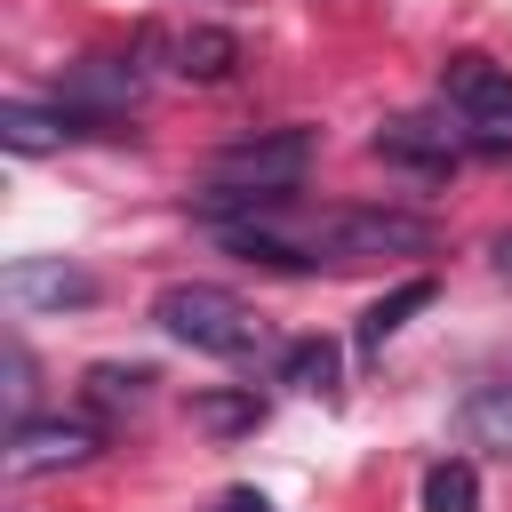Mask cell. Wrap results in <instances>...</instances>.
<instances>
[{
  "instance_id": "obj_2",
  "label": "cell",
  "mask_w": 512,
  "mask_h": 512,
  "mask_svg": "<svg viewBox=\"0 0 512 512\" xmlns=\"http://www.w3.org/2000/svg\"><path fill=\"white\" fill-rule=\"evenodd\" d=\"M152 320H160L176 344L216 352V360H248V352L264 344V320H256L232 288H216V280H168V288L152 296Z\"/></svg>"
},
{
  "instance_id": "obj_9",
  "label": "cell",
  "mask_w": 512,
  "mask_h": 512,
  "mask_svg": "<svg viewBox=\"0 0 512 512\" xmlns=\"http://www.w3.org/2000/svg\"><path fill=\"white\" fill-rule=\"evenodd\" d=\"M168 48V64L184 72V80H232L240 72V32H224V24H184L176 40H160Z\"/></svg>"
},
{
  "instance_id": "obj_14",
  "label": "cell",
  "mask_w": 512,
  "mask_h": 512,
  "mask_svg": "<svg viewBox=\"0 0 512 512\" xmlns=\"http://www.w3.org/2000/svg\"><path fill=\"white\" fill-rule=\"evenodd\" d=\"M192 424L216 432V440H232V432H256V424H264V400H256V392H200V400H192Z\"/></svg>"
},
{
  "instance_id": "obj_10",
  "label": "cell",
  "mask_w": 512,
  "mask_h": 512,
  "mask_svg": "<svg viewBox=\"0 0 512 512\" xmlns=\"http://www.w3.org/2000/svg\"><path fill=\"white\" fill-rule=\"evenodd\" d=\"M432 296H440V288H432V272H416V280H400V288H384V296H376V304L360 312V352L376 360V352H384V344H392V336L408 328V312H424Z\"/></svg>"
},
{
  "instance_id": "obj_15",
  "label": "cell",
  "mask_w": 512,
  "mask_h": 512,
  "mask_svg": "<svg viewBox=\"0 0 512 512\" xmlns=\"http://www.w3.org/2000/svg\"><path fill=\"white\" fill-rule=\"evenodd\" d=\"M424 512H480V472L464 456H440L424 472Z\"/></svg>"
},
{
  "instance_id": "obj_11",
  "label": "cell",
  "mask_w": 512,
  "mask_h": 512,
  "mask_svg": "<svg viewBox=\"0 0 512 512\" xmlns=\"http://www.w3.org/2000/svg\"><path fill=\"white\" fill-rule=\"evenodd\" d=\"M152 384H160V376H152L144 360H96L80 392H88V408H144Z\"/></svg>"
},
{
  "instance_id": "obj_16",
  "label": "cell",
  "mask_w": 512,
  "mask_h": 512,
  "mask_svg": "<svg viewBox=\"0 0 512 512\" xmlns=\"http://www.w3.org/2000/svg\"><path fill=\"white\" fill-rule=\"evenodd\" d=\"M216 512H272V504H264V496H256V488H232V496H224V504H216Z\"/></svg>"
},
{
  "instance_id": "obj_13",
  "label": "cell",
  "mask_w": 512,
  "mask_h": 512,
  "mask_svg": "<svg viewBox=\"0 0 512 512\" xmlns=\"http://www.w3.org/2000/svg\"><path fill=\"white\" fill-rule=\"evenodd\" d=\"M336 368H344V352H336L328 336H296V344L280 352V384H288V392H336Z\"/></svg>"
},
{
  "instance_id": "obj_5",
  "label": "cell",
  "mask_w": 512,
  "mask_h": 512,
  "mask_svg": "<svg viewBox=\"0 0 512 512\" xmlns=\"http://www.w3.org/2000/svg\"><path fill=\"white\" fill-rule=\"evenodd\" d=\"M96 456V432L80 416H16L8 432V472L32 480V472H64V464H88Z\"/></svg>"
},
{
  "instance_id": "obj_17",
  "label": "cell",
  "mask_w": 512,
  "mask_h": 512,
  "mask_svg": "<svg viewBox=\"0 0 512 512\" xmlns=\"http://www.w3.org/2000/svg\"><path fill=\"white\" fill-rule=\"evenodd\" d=\"M488 256H496V272H504V280H512V232H504V240H496V248H488Z\"/></svg>"
},
{
  "instance_id": "obj_4",
  "label": "cell",
  "mask_w": 512,
  "mask_h": 512,
  "mask_svg": "<svg viewBox=\"0 0 512 512\" xmlns=\"http://www.w3.org/2000/svg\"><path fill=\"white\" fill-rule=\"evenodd\" d=\"M136 88H144V72L136 64H120V56H80L72 72H64V112L72 120H88L96 136H120V112L136 104Z\"/></svg>"
},
{
  "instance_id": "obj_8",
  "label": "cell",
  "mask_w": 512,
  "mask_h": 512,
  "mask_svg": "<svg viewBox=\"0 0 512 512\" xmlns=\"http://www.w3.org/2000/svg\"><path fill=\"white\" fill-rule=\"evenodd\" d=\"M72 136H96V128L72 120L64 104H24V96L0 104V144H8V152H64Z\"/></svg>"
},
{
  "instance_id": "obj_12",
  "label": "cell",
  "mask_w": 512,
  "mask_h": 512,
  "mask_svg": "<svg viewBox=\"0 0 512 512\" xmlns=\"http://www.w3.org/2000/svg\"><path fill=\"white\" fill-rule=\"evenodd\" d=\"M456 432L480 440V448H504V456H512V384H480V392L456 408Z\"/></svg>"
},
{
  "instance_id": "obj_6",
  "label": "cell",
  "mask_w": 512,
  "mask_h": 512,
  "mask_svg": "<svg viewBox=\"0 0 512 512\" xmlns=\"http://www.w3.org/2000/svg\"><path fill=\"white\" fill-rule=\"evenodd\" d=\"M368 152L376 160H392V168H424V176H448L472 144H464V128H448V120H384L376 136H368Z\"/></svg>"
},
{
  "instance_id": "obj_1",
  "label": "cell",
  "mask_w": 512,
  "mask_h": 512,
  "mask_svg": "<svg viewBox=\"0 0 512 512\" xmlns=\"http://www.w3.org/2000/svg\"><path fill=\"white\" fill-rule=\"evenodd\" d=\"M304 176H312V128H264V136H240V144L208 152V192H192V208L208 224H232L248 208L296 200Z\"/></svg>"
},
{
  "instance_id": "obj_7",
  "label": "cell",
  "mask_w": 512,
  "mask_h": 512,
  "mask_svg": "<svg viewBox=\"0 0 512 512\" xmlns=\"http://www.w3.org/2000/svg\"><path fill=\"white\" fill-rule=\"evenodd\" d=\"M8 296L24 312H72V304H96V280L64 256H16L8 264Z\"/></svg>"
},
{
  "instance_id": "obj_3",
  "label": "cell",
  "mask_w": 512,
  "mask_h": 512,
  "mask_svg": "<svg viewBox=\"0 0 512 512\" xmlns=\"http://www.w3.org/2000/svg\"><path fill=\"white\" fill-rule=\"evenodd\" d=\"M440 96H448V112H456V128H464L472 152H512V72L496 56L456 48L440 64Z\"/></svg>"
}]
</instances>
